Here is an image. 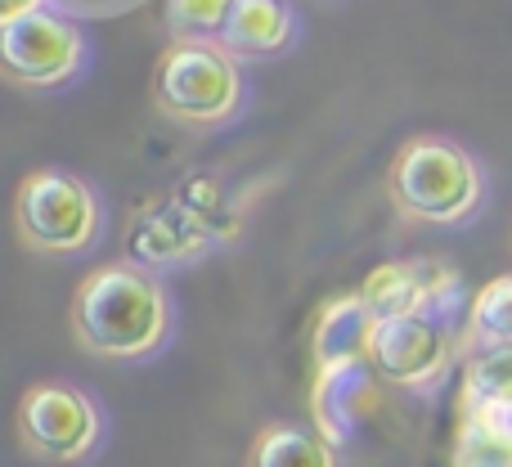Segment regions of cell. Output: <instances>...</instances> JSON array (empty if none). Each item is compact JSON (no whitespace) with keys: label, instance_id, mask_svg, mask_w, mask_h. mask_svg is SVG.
<instances>
[{"label":"cell","instance_id":"obj_6","mask_svg":"<svg viewBox=\"0 0 512 467\" xmlns=\"http://www.w3.org/2000/svg\"><path fill=\"white\" fill-rule=\"evenodd\" d=\"M86 63V41H81L77 23L63 14H27L18 23H0V72L9 86L27 90H50L72 81Z\"/></svg>","mask_w":512,"mask_h":467},{"label":"cell","instance_id":"obj_13","mask_svg":"<svg viewBox=\"0 0 512 467\" xmlns=\"http://www.w3.org/2000/svg\"><path fill=\"white\" fill-rule=\"evenodd\" d=\"M463 409L512 418V346H477L463 360Z\"/></svg>","mask_w":512,"mask_h":467},{"label":"cell","instance_id":"obj_10","mask_svg":"<svg viewBox=\"0 0 512 467\" xmlns=\"http://www.w3.org/2000/svg\"><path fill=\"white\" fill-rule=\"evenodd\" d=\"M373 310L364 306L360 292H346V297L328 301L319 310L315 324V369L333 373V369H355V364H369V342H373Z\"/></svg>","mask_w":512,"mask_h":467},{"label":"cell","instance_id":"obj_16","mask_svg":"<svg viewBox=\"0 0 512 467\" xmlns=\"http://www.w3.org/2000/svg\"><path fill=\"white\" fill-rule=\"evenodd\" d=\"M477 346H512V274H499L468 306V351Z\"/></svg>","mask_w":512,"mask_h":467},{"label":"cell","instance_id":"obj_8","mask_svg":"<svg viewBox=\"0 0 512 467\" xmlns=\"http://www.w3.org/2000/svg\"><path fill=\"white\" fill-rule=\"evenodd\" d=\"M216 238H221L216 234V221L198 216V207H189L185 198H176V203H158V207L135 216L126 247H131L135 265L153 270V265L194 261L198 252H207V247L216 243Z\"/></svg>","mask_w":512,"mask_h":467},{"label":"cell","instance_id":"obj_12","mask_svg":"<svg viewBox=\"0 0 512 467\" xmlns=\"http://www.w3.org/2000/svg\"><path fill=\"white\" fill-rule=\"evenodd\" d=\"M373 378L378 373L369 364H355V369H333L315 378V423L319 436L328 441H346L351 427L360 423V414L373 405Z\"/></svg>","mask_w":512,"mask_h":467},{"label":"cell","instance_id":"obj_1","mask_svg":"<svg viewBox=\"0 0 512 467\" xmlns=\"http://www.w3.org/2000/svg\"><path fill=\"white\" fill-rule=\"evenodd\" d=\"M167 333V288L135 261L99 265L72 292V337L99 360H144L167 342Z\"/></svg>","mask_w":512,"mask_h":467},{"label":"cell","instance_id":"obj_9","mask_svg":"<svg viewBox=\"0 0 512 467\" xmlns=\"http://www.w3.org/2000/svg\"><path fill=\"white\" fill-rule=\"evenodd\" d=\"M454 292V274L445 265L427 261H387L360 283L364 306L373 319H405V315H432Z\"/></svg>","mask_w":512,"mask_h":467},{"label":"cell","instance_id":"obj_7","mask_svg":"<svg viewBox=\"0 0 512 467\" xmlns=\"http://www.w3.org/2000/svg\"><path fill=\"white\" fill-rule=\"evenodd\" d=\"M450 364H454V337L436 315L378 319V328H373L369 369L391 387L427 391L450 373Z\"/></svg>","mask_w":512,"mask_h":467},{"label":"cell","instance_id":"obj_2","mask_svg":"<svg viewBox=\"0 0 512 467\" xmlns=\"http://www.w3.org/2000/svg\"><path fill=\"white\" fill-rule=\"evenodd\" d=\"M387 198L405 221L463 225L486 198L477 158L450 135H409L387 171Z\"/></svg>","mask_w":512,"mask_h":467},{"label":"cell","instance_id":"obj_17","mask_svg":"<svg viewBox=\"0 0 512 467\" xmlns=\"http://www.w3.org/2000/svg\"><path fill=\"white\" fill-rule=\"evenodd\" d=\"M234 0H162V23L171 41H221Z\"/></svg>","mask_w":512,"mask_h":467},{"label":"cell","instance_id":"obj_3","mask_svg":"<svg viewBox=\"0 0 512 467\" xmlns=\"http://www.w3.org/2000/svg\"><path fill=\"white\" fill-rule=\"evenodd\" d=\"M153 104L180 126H221L243 104V68L221 41H171L153 68Z\"/></svg>","mask_w":512,"mask_h":467},{"label":"cell","instance_id":"obj_4","mask_svg":"<svg viewBox=\"0 0 512 467\" xmlns=\"http://www.w3.org/2000/svg\"><path fill=\"white\" fill-rule=\"evenodd\" d=\"M99 225H104V212H99L95 189L72 171L36 167L14 194V230L27 252L77 256L99 238Z\"/></svg>","mask_w":512,"mask_h":467},{"label":"cell","instance_id":"obj_15","mask_svg":"<svg viewBox=\"0 0 512 467\" xmlns=\"http://www.w3.org/2000/svg\"><path fill=\"white\" fill-rule=\"evenodd\" d=\"M454 467H512V418L463 409Z\"/></svg>","mask_w":512,"mask_h":467},{"label":"cell","instance_id":"obj_5","mask_svg":"<svg viewBox=\"0 0 512 467\" xmlns=\"http://www.w3.org/2000/svg\"><path fill=\"white\" fill-rule=\"evenodd\" d=\"M18 441L32 459L45 463H81L104 436V418H99L95 400L81 387L68 382H36L18 400Z\"/></svg>","mask_w":512,"mask_h":467},{"label":"cell","instance_id":"obj_11","mask_svg":"<svg viewBox=\"0 0 512 467\" xmlns=\"http://www.w3.org/2000/svg\"><path fill=\"white\" fill-rule=\"evenodd\" d=\"M292 41V9L283 0H234L221 45L234 59H265Z\"/></svg>","mask_w":512,"mask_h":467},{"label":"cell","instance_id":"obj_14","mask_svg":"<svg viewBox=\"0 0 512 467\" xmlns=\"http://www.w3.org/2000/svg\"><path fill=\"white\" fill-rule=\"evenodd\" d=\"M252 467H337V450L328 436L297 423H270L252 441Z\"/></svg>","mask_w":512,"mask_h":467},{"label":"cell","instance_id":"obj_18","mask_svg":"<svg viewBox=\"0 0 512 467\" xmlns=\"http://www.w3.org/2000/svg\"><path fill=\"white\" fill-rule=\"evenodd\" d=\"M45 0H0V23H18L27 14H41Z\"/></svg>","mask_w":512,"mask_h":467}]
</instances>
